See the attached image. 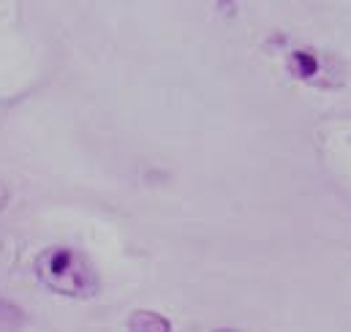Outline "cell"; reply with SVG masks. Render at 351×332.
<instances>
[{
    "label": "cell",
    "instance_id": "6da1fadb",
    "mask_svg": "<svg viewBox=\"0 0 351 332\" xmlns=\"http://www.w3.org/2000/svg\"><path fill=\"white\" fill-rule=\"evenodd\" d=\"M36 275L47 289H52L63 297L90 300L101 289L98 272L90 264L88 256L80 253L77 248H66V246L41 250L36 256Z\"/></svg>",
    "mask_w": 351,
    "mask_h": 332
},
{
    "label": "cell",
    "instance_id": "7a4b0ae2",
    "mask_svg": "<svg viewBox=\"0 0 351 332\" xmlns=\"http://www.w3.org/2000/svg\"><path fill=\"white\" fill-rule=\"evenodd\" d=\"M289 71L297 80H313L322 74V60L319 55H313L311 49H294L289 55Z\"/></svg>",
    "mask_w": 351,
    "mask_h": 332
},
{
    "label": "cell",
    "instance_id": "3957f363",
    "mask_svg": "<svg viewBox=\"0 0 351 332\" xmlns=\"http://www.w3.org/2000/svg\"><path fill=\"white\" fill-rule=\"evenodd\" d=\"M128 332H172V324L156 311H134L128 319Z\"/></svg>",
    "mask_w": 351,
    "mask_h": 332
},
{
    "label": "cell",
    "instance_id": "277c9868",
    "mask_svg": "<svg viewBox=\"0 0 351 332\" xmlns=\"http://www.w3.org/2000/svg\"><path fill=\"white\" fill-rule=\"evenodd\" d=\"M8 199H11V193H8V188L0 182V210H5V204H8Z\"/></svg>",
    "mask_w": 351,
    "mask_h": 332
},
{
    "label": "cell",
    "instance_id": "5b68a950",
    "mask_svg": "<svg viewBox=\"0 0 351 332\" xmlns=\"http://www.w3.org/2000/svg\"><path fill=\"white\" fill-rule=\"evenodd\" d=\"M215 332H237V330H229V327H223V330H215Z\"/></svg>",
    "mask_w": 351,
    "mask_h": 332
}]
</instances>
